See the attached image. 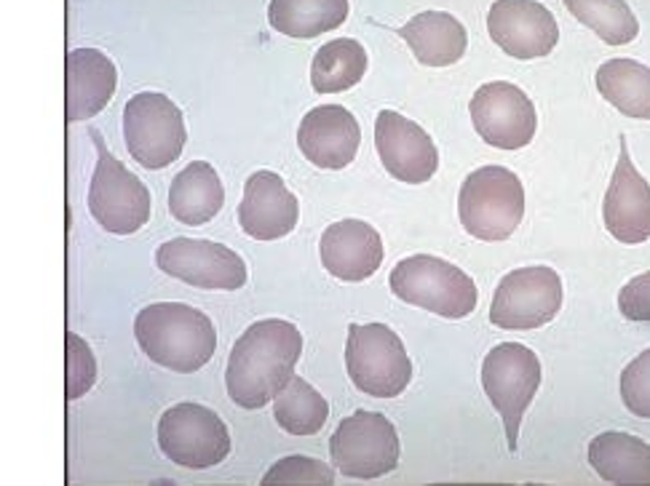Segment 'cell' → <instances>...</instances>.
I'll list each match as a JSON object with an SVG mask.
<instances>
[{"mask_svg":"<svg viewBox=\"0 0 650 486\" xmlns=\"http://www.w3.org/2000/svg\"><path fill=\"white\" fill-rule=\"evenodd\" d=\"M300 353L302 334L289 321L265 318L246 326L233 345L225 369L231 401L242 409H263L292 380Z\"/></svg>","mask_w":650,"mask_h":486,"instance_id":"1","label":"cell"},{"mask_svg":"<svg viewBox=\"0 0 650 486\" xmlns=\"http://www.w3.org/2000/svg\"><path fill=\"white\" fill-rule=\"evenodd\" d=\"M135 337L153 364L177 375H193L212 361L217 332L212 318L185 302H156L135 318Z\"/></svg>","mask_w":650,"mask_h":486,"instance_id":"2","label":"cell"},{"mask_svg":"<svg viewBox=\"0 0 650 486\" xmlns=\"http://www.w3.org/2000/svg\"><path fill=\"white\" fill-rule=\"evenodd\" d=\"M458 217L479 241H507L525 217V185L507 166L477 169L460 185Z\"/></svg>","mask_w":650,"mask_h":486,"instance_id":"3","label":"cell"},{"mask_svg":"<svg viewBox=\"0 0 650 486\" xmlns=\"http://www.w3.org/2000/svg\"><path fill=\"white\" fill-rule=\"evenodd\" d=\"M388 287L407 305L450 321L475 313L479 300L471 276L434 255H413L396 262L388 276Z\"/></svg>","mask_w":650,"mask_h":486,"instance_id":"4","label":"cell"},{"mask_svg":"<svg viewBox=\"0 0 650 486\" xmlns=\"http://www.w3.org/2000/svg\"><path fill=\"white\" fill-rule=\"evenodd\" d=\"M94 148H97V166H94L92 185H88V212L94 223L113 236H131L142 230L150 219V191L137 174L107 150L103 134L88 129Z\"/></svg>","mask_w":650,"mask_h":486,"instance_id":"5","label":"cell"},{"mask_svg":"<svg viewBox=\"0 0 650 486\" xmlns=\"http://www.w3.org/2000/svg\"><path fill=\"white\" fill-rule=\"evenodd\" d=\"M345 369L351 382L372 399H396L413 380V361L405 343L386 324L349 326Z\"/></svg>","mask_w":650,"mask_h":486,"instance_id":"6","label":"cell"},{"mask_svg":"<svg viewBox=\"0 0 650 486\" xmlns=\"http://www.w3.org/2000/svg\"><path fill=\"white\" fill-rule=\"evenodd\" d=\"M124 142L148 172H159L182 155L188 142L185 116L167 94L140 91L124 107Z\"/></svg>","mask_w":650,"mask_h":486,"instance_id":"7","label":"cell"},{"mask_svg":"<svg viewBox=\"0 0 650 486\" xmlns=\"http://www.w3.org/2000/svg\"><path fill=\"white\" fill-rule=\"evenodd\" d=\"M482 388L507 428L509 450L520 446V428L541 388V361L528 345L501 343L484 356Z\"/></svg>","mask_w":650,"mask_h":486,"instance_id":"8","label":"cell"},{"mask_svg":"<svg viewBox=\"0 0 650 486\" xmlns=\"http://www.w3.org/2000/svg\"><path fill=\"white\" fill-rule=\"evenodd\" d=\"M399 433L386 414L356 409L340 420L338 431L330 439L332 465L343 476L372 482L388 476L399 465Z\"/></svg>","mask_w":650,"mask_h":486,"instance_id":"9","label":"cell"},{"mask_svg":"<svg viewBox=\"0 0 650 486\" xmlns=\"http://www.w3.org/2000/svg\"><path fill=\"white\" fill-rule=\"evenodd\" d=\"M159 446L180 468L206 471L231 454V431L214 409L182 401L161 414Z\"/></svg>","mask_w":650,"mask_h":486,"instance_id":"10","label":"cell"},{"mask_svg":"<svg viewBox=\"0 0 650 486\" xmlns=\"http://www.w3.org/2000/svg\"><path fill=\"white\" fill-rule=\"evenodd\" d=\"M563 307V278L546 264L516 268L501 278L490 305V324L507 332H530L552 324Z\"/></svg>","mask_w":650,"mask_h":486,"instance_id":"11","label":"cell"},{"mask_svg":"<svg viewBox=\"0 0 650 486\" xmlns=\"http://www.w3.org/2000/svg\"><path fill=\"white\" fill-rule=\"evenodd\" d=\"M156 264L161 273L188 287L212 289V292H236L249 278V270L236 251L201 238H172L161 244L156 249Z\"/></svg>","mask_w":650,"mask_h":486,"instance_id":"12","label":"cell"},{"mask_svg":"<svg viewBox=\"0 0 650 486\" xmlns=\"http://www.w3.org/2000/svg\"><path fill=\"white\" fill-rule=\"evenodd\" d=\"M471 123L482 142L498 150H522L533 142L539 112L533 99L509 80L479 86L469 105Z\"/></svg>","mask_w":650,"mask_h":486,"instance_id":"13","label":"cell"},{"mask_svg":"<svg viewBox=\"0 0 650 486\" xmlns=\"http://www.w3.org/2000/svg\"><path fill=\"white\" fill-rule=\"evenodd\" d=\"M488 33L514 60H541L554 52L560 24L539 0H496L488 11Z\"/></svg>","mask_w":650,"mask_h":486,"instance_id":"14","label":"cell"},{"mask_svg":"<svg viewBox=\"0 0 650 486\" xmlns=\"http://www.w3.org/2000/svg\"><path fill=\"white\" fill-rule=\"evenodd\" d=\"M375 150L383 169L405 185H423L439 169V150L434 139L396 110L377 112Z\"/></svg>","mask_w":650,"mask_h":486,"instance_id":"15","label":"cell"},{"mask_svg":"<svg viewBox=\"0 0 650 486\" xmlns=\"http://www.w3.org/2000/svg\"><path fill=\"white\" fill-rule=\"evenodd\" d=\"M603 223L610 236L621 244L635 246L646 244L650 238V182L637 172L624 137L616 172L605 191Z\"/></svg>","mask_w":650,"mask_h":486,"instance_id":"16","label":"cell"},{"mask_svg":"<svg viewBox=\"0 0 650 486\" xmlns=\"http://www.w3.org/2000/svg\"><path fill=\"white\" fill-rule=\"evenodd\" d=\"M362 144V126L343 105H319L306 112L298 129V148L308 163L338 172L353 163Z\"/></svg>","mask_w":650,"mask_h":486,"instance_id":"17","label":"cell"},{"mask_svg":"<svg viewBox=\"0 0 650 486\" xmlns=\"http://www.w3.org/2000/svg\"><path fill=\"white\" fill-rule=\"evenodd\" d=\"M298 195L276 172H255L246 180L238 204V227L255 241H279L298 227Z\"/></svg>","mask_w":650,"mask_h":486,"instance_id":"18","label":"cell"},{"mask_svg":"<svg viewBox=\"0 0 650 486\" xmlns=\"http://www.w3.org/2000/svg\"><path fill=\"white\" fill-rule=\"evenodd\" d=\"M321 264L330 276L345 283L367 281L383 264L381 233L364 219H340L321 233L319 241Z\"/></svg>","mask_w":650,"mask_h":486,"instance_id":"19","label":"cell"},{"mask_svg":"<svg viewBox=\"0 0 650 486\" xmlns=\"http://www.w3.org/2000/svg\"><path fill=\"white\" fill-rule=\"evenodd\" d=\"M118 86V69L99 48H73L65 60V118L88 121L103 112Z\"/></svg>","mask_w":650,"mask_h":486,"instance_id":"20","label":"cell"},{"mask_svg":"<svg viewBox=\"0 0 650 486\" xmlns=\"http://www.w3.org/2000/svg\"><path fill=\"white\" fill-rule=\"evenodd\" d=\"M399 37L407 43L415 60L426 67H450L460 62L469 46V33L447 11H423L407 19L399 28Z\"/></svg>","mask_w":650,"mask_h":486,"instance_id":"21","label":"cell"},{"mask_svg":"<svg viewBox=\"0 0 650 486\" xmlns=\"http://www.w3.org/2000/svg\"><path fill=\"white\" fill-rule=\"evenodd\" d=\"M223 206L225 185L206 161L188 163L169 185V214L188 227L212 223Z\"/></svg>","mask_w":650,"mask_h":486,"instance_id":"22","label":"cell"},{"mask_svg":"<svg viewBox=\"0 0 650 486\" xmlns=\"http://www.w3.org/2000/svg\"><path fill=\"white\" fill-rule=\"evenodd\" d=\"M589 465L608 484H650V444L621 431L599 433L589 444Z\"/></svg>","mask_w":650,"mask_h":486,"instance_id":"23","label":"cell"},{"mask_svg":"<svg viewBox=\"0 0 650 486\" xmlns=\"http://www.w3.org/2000/svg\"><path fill=\"white\" fill-rule=\"evenodd\" d=\"M597 91L618 112L637 121H650V67L627 56H616L599 65L595 75Z\"/></svg>","mask_w":650,"mask_h":486,"instance_id":"24","label":"cell"},{"mask_svg":"<svg viewBox=\"0 0 650 486\" xmlns=\"http://www.w3.org/2000/svg\"><path fill=\"white\" fill-rule=\"evenodd\" d=\"M349 19V0H270L268 22L276 33L308 41L332 33Z\"/></svg>","mask_w":650,"mask_h":486,"instance_id":"25","label":"cell"},{"mask_svg":"<svg viewBox=\"0 0 650 486\" xmlns=\"http://www.w3.org/2000/svg\"><path fill=\"white\" fill-rule=\"evenodd\" d=\"M367 48L353 37L324 43L311 62V86L317 94L349 91L367 73Z\"/></svg>","mask_w":650,"mask_h":486,"instance_id":"26","label":"cell"},{"mask_svg":"<svg viewBox=\"0 0 650 486\" xmlns=\"http://www.w3.org/2000/svg\"><path fill=\"white\" fill-rule=\"evenodd\" d=\"M327 417H330V403L298 375H292V380L274 399V420L289 435H317L327 425Z\"/></svg>","mask_w":650,"mask_h":486,"instance_id":"27","label":"cell"},{"mask_svg":"<svg viewBox=\"0 0 650 486\" xmlns=\"http://www.w3.org/2000/svg\"><path fill=\"white\" fill-rule=\"evenodd\" d=\"M565 9L608 46H627L640 35V22L627 0H565Z\"/></svg>","mask_w":650,"mask_h":486,"instance_id":"28","label":"cell"},{"mask_svg":"<svg viewBox=\"0 0 650 486\" xmlns=\"http://www.w3.org/2000/svg\"><path fill=\"white\" fill-rule=\"evenodd\" d=\"M97 382V358L81 334H65V399L78 401Z\"/></svg>","mask_w":650,"mask_h":486,"instance_id":"29","label":"cell"},{"mask_svg":"<svg viewBox=\"0 0 650 486\" xmlns=\"http://www.w3.org/2000/svg\"><path fill=\"white\" fill-rule=\"evenodd\" d=\"M334 465L321 463L317 457H302V454H289L279 460L263 476V484H334Z\"/></svg>","mask_w":650,"mask_h":486,"instance_id":"30","label":"cell"},{"mask_svg":"<svg viewBox=\"0 0 650 486\" xmlns=\"http://www.w3.org/2000/svg\"><path fill=\"white\" fill-rule=\"evenodd\" d=\"M621 399L635 417L650 420V347L621 371Z\"/></svg>","mask_w":650,"mask_h":486,"instance_id":"31","label":"cell"},{"mask_svg":"<svg viewBox=\"0 0 650 486\" xmlns=\"http://www.w3.org/2000/svg\"><path fill=\"white\" fill-rule=\"evenodd\" d=\"M618 311L627 321H650V270L624 283L618 292Z\"/></svg>","mask_w":650,"mask_h":486,"instance_id":"32","label":"cell"}]
</instances>
